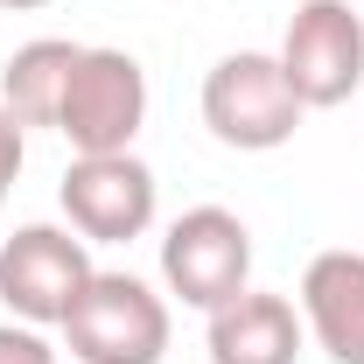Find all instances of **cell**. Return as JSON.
Returning <instances> with one entry per match:
<instances>
[{"label": "cell", "instance_id": "cell-1", "mask_svg": "<svg viewBox=\"0 0 364 364\" xmlns=\"http://www.w3.org/2000/svg\"><path fill=\"white\" fill-rule=\"evenodd\" d=\"M301 98L287 85V70H280V56L267 49H231L210 63V77H203V127L238 147V154H273V147H287L294 127H301Z\"/></svg>", "mask_w": 364, "mask_h": 364}, {"label": "cell", "instance_id": "cell-2", "mask_svg": "<svg viewBox=\"0 0 364 364\" xmlns=\"http://www.w3.org/2000/svg\"><path fill=\"white\" fill-rule=\"evenodd\" d=\"M77 364H161L168 358V301L134 273H91L63 316Z\"/></svg>", "mask_w": 364, "mask_h": 364}, {"label": "cell", "instance_id": "cell-3", "mask_svg": "<svg viewBox=\"0 0 364 364\" xmlns=\"http://www.w3.org/2000/svg\"><path fill=\"white\" fill-rule=\"evenodd\" d=\"M140 127H147V70L127 49H85L56 105V134L77 154H134Z\"/></svg>", "mask_w": 364, "mask_h": 364}, {"label": "cell", "instance_id": "cell-4", "mask_svg": "<svg viewBox=\"0 0 364 364\" xmlns=\"http://www.w3.org/2000/svg\"><path fill=\"white\" fill-rule=\"evenodd\" d=\"M161 280L182 309H225L231 294H245L252 280V231L238 225V210L225 203H196L182 210L168 238H161Z\"/></svg>", "mask_w": 364, "mask_h": 364}, {"label": "cell", "instance_id": "cell-5", "mask_svg": "<svg viewBox=\"0 0 364 364\" xmlns=\"http://www.w3.org/2000/svg\"><path fill=\"white\" fill-rule=\"evenodd\" d=\"M280 70L309 112L343 105L364 85V14L350 0H301L280 36Z\"/></svg>", "mask_w": 364, "mask_h": 364}, {"label": "cell", "instance_id": "cell-6", "mask_svg": "<svg viewBox=\"0 0 364 364\" xmlns=\"http://www.w3.org/2000/svg\"><path fill=\"white\" fill-rule=\"evenodd\" d=\"M91 273L98 267H91L85 238H70L56 225H21L14 238H0V301L28 329H49V322L63 329V316L85 294Z\"/></svg>", "mask_w": 364, "mask_h": 364}, {"label": "cell", "instance_id": "cell-7", "mask_svg": "<svg viewBox=\"0 0 364 364\" xmlns=\"http://www.w3.org/2000/svg\"><path fill=\"white\" fill-rule=\"evenodd\" d=\"M56 196L85 245H127L154 225V168L140 154H77Z\"/></svg>", "mask_w": 364, "mask_h": 364}, {"label": "cell", "instance_id": "cell-8", "mask_svg": "<svg viewBox=\"0 0 364 364\" xmlns=\"http://www.w3.org/2000/svg\"><path fill=\"white\" fill-rule=\"evenodd\" d=\"M301 322L336 364H364V252H316L309 259Z\"/></svg>", "mask_w": 364, "mask_h": 364}, {"label": "cell", "instance_id": "cell-9", "mask_svg": "<svg viewBox=\"0 0 364 364\" xmlns=\"http://www.w3.org/2000/svg\"><path fill=\"white\" fill-rule=\"evenodd\" d=\"M301 329L287 294H231L225 309H210V364H294L301 358Z\"/></svg>", "mask_w": 364, "mask_h": 364}, {"label": "cell", "instance_id": "cell-10", "mask_svg": "<svg viewBox=\"0 0 364 364\" xmlns=\"http://www.w3.org/2000/svg\"><path fill=\"white\" fill-rule=\"evenodd\" d=\"M77 56H85V49L63 43V36L21 43L7 56V70H0V105H7L21 127H56V105H63V85H70Z\"/></svg>", "mask_w": 364, "mask_h": 364}, {"label": "cell", "instance_id": "cell-11", "mask_svg": "<svg viewBox=\"0 0 364 364\" xmlns=\"http://www.w3.org/2000/svg\"><path fill=\"white\" fill-rule=\"evenodd\" d=\"M0 364H56V350L43 343V329H28V322H0Z\"/></svg>", "mask_w": 364, "mask_h": 364}, {"label": "cell", "instance_id": "cell-12", "mask_svg": "<svg viewBox=\"0 0 364 364\" xmlns=\"http://www.w3.org/2000/svg\"><path fill=\"white\" fill-rule=\"evenodd\" d=\"M21 154H28V147H21V119H14V112L0 105V203H7L14 176H21Z\"/></svg>", "mask_w": 364, "mask_h": 364}, {"label": "cell", "instance_id": "cell-13", "mask_svg": "<svg viewBox=\"0 0 364 364\" xmlns=\"http://www.w3.org/2000/svg\"><path fill=\"white\" fill-rule=\"evenodd\" d=\"M7 14H36V7H49V0H0Z\"/></svg>", "mask_w": 364, "mask_h": 364}]
</instances>
